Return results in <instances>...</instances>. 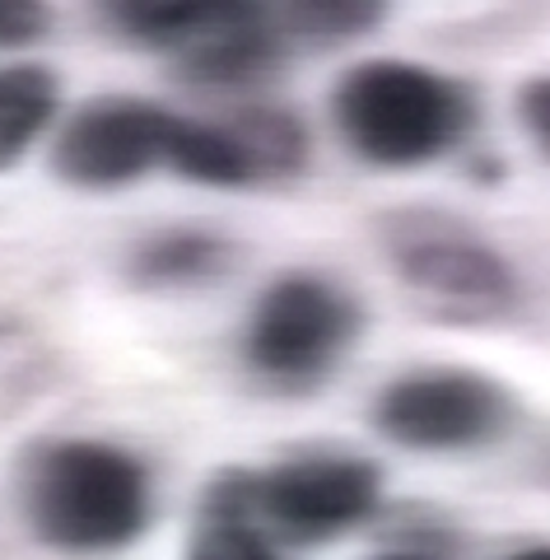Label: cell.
Wrapping results in <instances>:
<instances>
[{"mask_svg":"<svg viewBox=\"0 0 550 560\" xmlns=\"http://www.w3.org/2000/svg\"><path fill=\"white\" fill-rule=\"evenodd\" d=\"M20 510L47 551L113 556L150 528L154 481L131 448L51 434L20 463Z\"/></svg>","mask_w":550,"mask_h":560,"instance_id":"cell-1","label":"cell"},{"mask_svg":"<svg viewBox=\"0 0 550 560\" xmlns=\"http://www.w3.org/2000/svg\"><path fill=\"white\" fill-rule=\"evenodd\" d=\"M331 121L368 168H420L453 154L476 121V98L443 70L374 57L350 66L331 90Z\"/></svg>","mask_w":550,"mask_h":560,"instance_id":"cell-2","label":"cell"},{"mask_svg":"<svg viewBox=\"0 0 550 560\" xmlns=\"http://www.w3.org/2000/svg\"><path fill=\"white\" fill-rule=\"evenodd\" d=\"M383 253L397 285L434 323H504L523 304L518 271L500 248L438 210H397L383 220Z\"/></svg>","mask_w":550,"mask_h":560,"instance_id":"cell-3","label":"cell"},{"mask_svg":"<svg viewBox=\"0 0 550 560\" xmlns=\"http://www.w3.org/2000/svg\"><path fill=\"white\" fill-rule=\"evenodd\" d=\"M360 304L317 271H285L257 294L243 323V364L257 383L308 393L336 374L360 337Z\"/></svg>","mask_w":550,"mask_h":560,"instance_id":"cell-4","label":"cell"},{"mask_svg":"<svg viewBox=\"0 0 550 560\" xmlns=\"http://www.w3.org/2000/svg\"><path fill=\"white\" fill-rule=\"evenodd\" d=\"M518 420L508 383L481 370H411L374 401L383 440L411 453H467L504 440Z\"/></svg>","mask_w":550,"mask_h":560,"instance_id":"cell-5","label":"cell"},{"mask_svg":"<svg viewBox=\"0 0 550 560\" xmlns=\"http://www.w3.org/2000/svg\"><path fill=\"white\" fill-rule=\"evenodd\" d=\"M378 500L383 471L350 453H308V458L257 471L253 481L257 528L285 537L294 547H317V541L360 528L378 510Z\"/></svg>","mask_w":550,"mask_h":560,"instance_id":"cell-6","label":"cell"},{"mask_svg":"<svg viewBox=\"0 0 550 560\" xmlns=\"http://www.w3.org/2000/svg\"><path fill=\"white\" fill-rule=\"evenodd\" d=\"M173 117L177 113L131 94L89 98L61 121L51 140V173L84 191L127 187L164 164Z\"/></svg>","mask_w":550,"mask_h":560,"instance_id":"cell-7","label":"cell"},{"mask_svg":"<svg viewBox=\"0 0 550 560\" xmlns=\"http://www.w3.org/2000/svg\"><path fill=\"white\" fill-rule=\"evenodd\" d=\"M285 33L257 5H238L224 0L220 20L206 33H197L183 51H173V70L177 80L206 94H243V90H261L266 80L285 66Z\"/></svg>","mask_w":550,"mask_h":560,"instance_id":"cell-8","label":"cell"},{"mask_svg":"<svg viewBox=\"0 0 550 560\" xmlns=\"http://www.w3.org/2000/svg\"><path fill=\"white\" fill-rule=\"evenodd\" d=\"M234 267V243L210 230H159L140 238L127 257V280L140 290L206 285Z\"/></svg>","mask_w":550,"mask_h":560,"instance_id":"cell-9","label":"cell"},{"mask_svg":"<svg viewBox=\"0 0 550 560\" xmlns=\"http://www.w3.org/2000/svg\"><path fill=\"white\" fill-rule=\"evenodd\" d=\"M61 113V84L43 61H0V173L38 145Z\"/></svg>","mask_w":550,"mask_h":560,"instance_id":"cell-10","label":"cell"},{"mask_svg":"<svg viewBox=\"0 0 550 560\" xmlns=\"http://www.w3.org/2000/svg\"><path fill=\"white\" fill-rule=\"evenodd\" d=\"M224 121L238 140L253 183H280V178L304 173L313 145H308V127L299 113L280 108V103H247V108H234Z\"/></svg>","mask_w":550,"mask_h":560,"instance_id":"cell-11","label":"cell"},{"mask_svg":"<svg viewBox=\"0 0 550 560\" xmlns=\"http://www.w3.org/2000/svg\"><path fill=\"white\" fill-rule=\"evenodd\" d=\"M164 164L201 187H253V173L224 117H173Z\"/></svg>","mask_w":550,"mask_h":560,"instance_id":"cell-12","label":"cell"},{"mask_svg":"<svg viewBox=\"0 0 550 560\" xmlns=\"http://www.w3.org/2000/svg\"><path fill=\"white\" fill-rule=\"evenodd\" d=\"M224 0H121L108 5V24L117 33H127L140 47H159V51H183L197 33H206L220 20Z\"/></svg>","mask_w":550,"mask_h":560,"instance_id":"cell-13","label":"cell"},{"mask_svg":"<svg viewBox=\"0 0 550 560\" xmlns=\"http://www.w3.org/2000/svg\"><path fill=\"white\" fill-rule=\"evenodd\" d=\"M383 5H368V0H299V5L280 10V33L285 43H308V47H331V43H350L360 33L378 28Z\"/></svg>","mask_w":550,"mask_h":560,"instance_id":"cell-14","label":"cell"},{"mask_svg":"<svg viewBox=\"0 0 550 560\" xmlns=\"http://www.w3.org/2000/svg\"><path fill=\"white\" fill-rule=\"evenodd\" d=\"M187 560H280L271 533L247 518H197Z\"/></svg>","mask_w":550,"mask_h":560,"instance_id":"cell-15","label":"cell"},{"mask_svg":"<svg viewBox=\"0 0 550 560\" xmlns=\"http://www.w3.org/2000/svg\"><path fill=\"white\" fill-rule=\"evenodd\" d=\"M51 10L43 0H0V51H28L47 38Z\"/></svg>","mask_w":550,"mask_h":560,"instance_id":"cell-16","label":"cell"},{"mask_svg":"<svg viewBox=\"0 0 550 560\" xmlns=\"http://www.w3.org/2000/svg\"><path fill=\"white\" fill-rule=\"evenodd\" d=\"M518 121L537 154L550 164V75H531L518 90Z\"/></svg>","mask_w":550,"mask_h":560,"instance_id":"cell-17","label":"cell"},{"mask_svg":"<svg viewBox=\"0 0 550 560\" xmlns=\"http://www.w3.org/2000/svg\"><path fill=\"white\" fill-rule=\"evenodd\" d=\"M508 560H550V541H537V547H523V551H513Z\"/></svg>","mask_w":550,"mask_h":560,"instance_id":"cell-18","label":"cell"},{"mask_svg":"<svg viewBox=\"0 0 550 560\" xmlns=\"http://www.w3.org/2000/svg\"><path fill=\"white\" fill-rule=\"evenodd\" d=\"M368 560H424L420 551H378V556H368Z\"/></svg>","mask_w":550,"mask_h":560,"instance_id":"cell-19","label":"cell"},{"mask_svg":"<svg viewBox=\"0 0 550 560\" xmlns=\"http://www.w3.org/2000/svg\"><path fill=\"white\" fill-rule=\"evenodd\" d=\"M546 477H550V458H546Z\"/></svg>","mask_w":550,"mask_h":560,"instance_id":"cell-20","label":"cell"}]
</instances>
